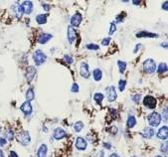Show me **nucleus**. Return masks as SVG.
Masks as SVG:
<instances>
[{"label": "nucleus", "instance_id": "c756f323", "mask_svg": "<svg viewBox=\"0 0 168 157\" xmlns=\"http://www.w3.org/2000/svg\"><path fill=\"white\" fill-rule=\"evenodd\" d=\"M125 86H126V81L125 80H120L118 82V89L120 92H123L125 89Z\"/></svg>", "mask_w": 168, "mask_h": 157}, {"label": "nucleus", "instance_id": "9b49d317", "mask_svg": "<svg viewBox=\"0 0 168 157\" xmlns=\"http://www.w3.org/2000/svg\"><path fill=\"white\" fill-rule=\"evenodd\" d=\"M80 74L81 76L85 79H88L91 77V71H90V67H88V63L83 62L81 64V68H80Z\"/></svg>", "mask_w": 168, "mask_h": 157}, {"label": "nucleus", "instance_id": "2eb2a0df", "mask_svg": "<svg viewBox=\"0 0 168 157\" xmlns=\"http://www.w3.org/2000/svg\"><path fill=\"white\" fill-rule=\"evenodd\" d=\"M167 137H168V127L167 125H164L162 127H160V129L158 130L157 138L160 140H164V141H167Z\"/></svg>", "mask_w": 168, "mask_h": 157}, {"label": "nucleus", "instance_id": "aec40b11", "mask_svg": "<svg viewBox=\"0 0 168 157\" xmlns=\"http://www.w3.org/2000/svg\"><path fill=\"white\" fill-rule=\"evenodd\" d=\"M93 78L96 82H100L103 79V71L100 69H94L93 71Z\"/></svg>", "mask_w": 168, "mask_h": 157}, {"label": "nucleus", "instance_id": "c03bdc74", "mask_svg": "<svg viewBox=\"0 0 168 157\" xmlns=\"http://www.w3.org/2000/svg\"><path fill=\"white\" fill-rule=\"evenodd\" d=\"M9 157H19V156L15 151H10V153H9Z\"/></svg>", "mask_w": 168, "mask_h": 157}, {"label": "nucleus", "instance_id": "39448f33", "mask_svg": "<svg viewBox=\"0 0 168 157\" xmlns=\"http://www.w3.org/2000/svg\"><path fill=\"white\" fill-rule=\"evenodd\" d=\"M142 101H143V105L147 108V110H154L157 105L156 98H155L154 97H152V95H146V97H144Z\"/></svg>", "mask_w": 168, "mask_h": 157}, {"label": "nucleus", "instance_id": "ddd939ff", "mask_svg": "<svg viewBox=\"0 0 168 157\" xmlns=\"http://www.w3.org/2000/svg\"><path fill=\"white\" fill-rule=\"evenodd\" d=\"M21 6H22V8H23L24 14L29 15V14L32 13L33 8H34V5H33V2L32 1H28V0H26V1L22 2Z\"/></svg>", "mask_w": 168, "mask_h": 157}, {"label": "nucleus", "instance_id": "09e8293b", "mask_svg": "<svg viewBox=\"0 0 168 157\" xmlns=\"http://www.w3.org/2000/svg\"><path fill=\"white\" fill-rule=\"evenodd\" d=\"M0 157H4V153H3L1 149H0Z\"/></svg>", "mask_w": 168, "mask_h": 157}, {"label": "nucleus", "instance_id": "bb28decb", "mask_svg": "<svg viewBox=\"0 0 168 157\" xmlns=\"http://www.w3.org/2000/svg\"><path fill=\"white\" fill-rule=\"evenodd\" d=\"M118 70H119V73L120 74H123L125 72L126 70V63L124 62V61H118Z\"/></svg>", "mask_w": 168, "mask_h": 157}, {"label": "nucleus", "instance_id": "e433bc0d", "mask_svg": "<svg viewBox=\"0 0 168 157\" xmlns=\"http://www.w3.org/2000/svg\"><path fill=\"white\" fill-rule=\"evenodd\" d=\"M7 144V139L5 137H0V146H5Z\"/></svg>", "mask_w": 168, "mask_h": 157}, {"label": "nucleus", "instance_id": "a878e982", "mask_svg": "<svg viewBox=\"0 0 168 157\" xmlns=\"http://www.w3.org/2000/svg\"><path fill=\"white\" fill-rule=\"evenodd\" d=\"M104 98V95L101 94V92H96V94L94 95V101L99 104H100L101 102H103Z\"/></svg>", "mask_w": 168, "mask_h": 157}, {"label": "nucleus", "instance_id": "473e14b6", "mask_svg": "<svg viewBox=\"0 0 168 157\" xmlns=\"http://www.w3.org/2000/svg\"><path fill=\"white\" fill-rule=\"evenodd\" d=\"M64 61L67 64H69V65H71V64H73V62H74V59L70 55H64Z\"/></svg>", "mask_w": 168, "mask_h": 157}, {"label": "nucleus", "instance_id": "20e7f679", "mask_svg": "<svg viewBox=\"0 0 168 157\" xmlns=\"http://www.w3.org/2000/svg\"><path fill=\"white\" fill-rule=\"evenodd\" d=\"M46 59H47V56L44 54L42 50H36L33 53V61L37 67L41 66L42 64L45 63Z\"/></svg>", "mask_w": 168, "mask_h": 157}, {"label": "nucleus", "instance_id": "b1692460", "mask_svg": "<svg viewBox=\"0 0 168 157\" xmlns=\"http://www.w3.org/2000/svg\"><path fill=\"white\" fill-rule=\"evenodd\" d=\"M47 17L48 15L47 14H38L36 16V22L39 25H43L47 23Z\"/></svg>", "mask_w": 168, "mask_h": 157}, {"label": "nucleus", "instance_id": "a19ab883", "mask_svg": "<svg viewBox=\"0 0 168 157\" xmlns=\"http://www.w3.org/2000/svg\"><path fill=\"white\" fill-rule=\"evenodd\" d=\"M140 48H141V44H136V46L134 50V53H137V51L140 49Z\"/></svg>", "mask_w": 168, "mask_h": 157}, {"label": "nucleus", "instance_id": "4be33fe9", "mask_svg": "<svg viewBox=\"0 0 168 157\" xmlns=\"http://www.w3.org/2000/svg\"><path fill=\"white\" fill-rule=\"evenodd\" d=\"M25 98H26V101L31 102L32 101H34V98H35V92H34L33 88H30V89H27L26 95H25Z\"/></svg>", "mask_w": 168, "mask_h": 157}, {"label": "nucleus", "instance_id": "58836bf2", "mask_svg": "<svg viewBox=\"0 0 168 157\" xmlns=\"http://www.w3.org/2000/svg\"><path fill=\"white\" fill-rule=\"evenodd\" d=\"M42 7H43L44 10L47 11V12L50 11V9H51V6H50L49 4H47V3H43V4H42Z\"/></svg>", "mask_w": 168, "mask_h": 157}, {"label": "nucleus", "instance_id": "f257e3e1", "mask_svg": "<svg viewBox=\"0 0 168 157\" xmlns=\"http://www.w3.org/2000/svg\"><path fill=\"white\" fill-rule=\"evenodd\" d=\"M147 120H148V124L150 125V127L153 128V127L159 126V124L161 123V120H162V117H161V115L158 113L153 111V113H151L148 115Z\"/></svg>", "mask_w": 168, "mask_h": 157}, {"label": "nucleus", "instance_id": "72a5a7b5", "mask_svg": "<svg viewBox=\"0 0 168 157\" xmlns=\"http://www.w3.org/2000/svg\"><path fill=\"white\" fill-rule=\"evenodd\" d=\"M116 31V25L115 22H112V23H110V27L109 34H110V35H112Z\"/></svg>", "mask_w": 168, "mask_h": 157}, {"label": "nucleus", "instance_id": "f704fd0d", "mask_svg": "<svg viewBox=\"0 0 168 157\" xmlns=\"http://www.w3.org/2000/svg\"><path fill=\"white\" fill-rule=\"evenodd\" d=\"M160 151H161V152H163L165 155H167V141L164 142V145H163V144H162V145H161V149H160Z\"/></svg>", "mask_w": 168, "mask_h": 157}, {"label": "nucleus", "instance_id": "603ef678", "mask_svg": "<svg viewBox=\"0 0 168 157\" xmlns=\"http://www.w3.org/2000/svg\"><path fill=\"white\" fill-rule=\"evenodd\" d=\"M130 157H137V156H135V155H132V156H130Z\"/></svg>", "mask_w": 168, "mask_h": 157}, {"label": "nucleus", "instance_id": "37998d69", "mask_svg": "<svg viewBox=\"0 0 168 157\" xmlns=\"http://www.w3.org/2000/svg\"><path fill=\"white\" fill-rule=\"evenodd\" d=\"M162 9H164L165 11L168 10V2H167V1H165V2H164L163 4H162Z\"/></svg>", "mask_w": 168, "mask_h": 157}, {"label": "nucleus", "instance_id": "3c124183", "mask_svg": "<svg viewBox=\"0 0 168 157\" xmlns=\"http://www.w3.org/2000/svg\"><path fill=\"white\" fill-rule=\"evenodd\" d=\"M0 133H1V125H0Z\"/></svg>", "mask_w": 168, "mask_h": 157}, {"label": "nucleus", "instance_id": "c9c22d12", "mask_svg": "<svg viewBox=\"0 0 168 157\" xmlns=\"http://www.w3.org/2000/svg\"><path fill=\"white\" fill-rule=\"evenodd\" d=\"M110 37H106L101 41V45H103V46H107V45L110 44Z\"/></svg>", "mask_w": 168, "mask_h": 157}, {"label": "nucleus", "instance_id": "dca6fc26", "mask_svg": "<svg viewBox=\"0 0 168 157\" xmlns=\"http://www.w3.org/2000/svg\"><path fill=\"white\" fill-rule=\"evenodd\" d=\"M36 73H37V71L34 67H32V66L28 67L26 70V80L28 83H31L33 81L35 76H36Z\"/></svg>", "mask_w": 168, "mask_h": 157}, {"label": "nucleus", "instance_id": "79ce46f5", "mask_svg": "<svg viewBox=\"0 0 168 157\" xmlns=\"http://www.w3.org/2000/svg\"><path fill=\"white\" fill-rule=\"evenodd\" d=\"M162 116H164V120L167 121V107L164 108V113H162Z\"/></svg>", "mask_w": 168, "mask_h": 157}, {"label": "nucleus", "instance_id": "f3484780", "mask_svg": "<svg viewBox=\"0 0 168 157\" xmlns=\"http://www.w3.org/2000/svg\"><path fill=\"white\" fill-rule=\"evenodd\" d=\"M52 38H53V36L49 33H42L39 37H38V43L44 45V44L48 43Z\"/></svg>", "mask_w": 168, "mask_h": 157}, {"label": "nucleus", "instance_id": "cd10ccee", "mask_svg": "<svg viewBox=\"0 0 168 157\" xmlns=\"http://www.w3.org/2000/svg\"><path fill=\"white\" fill-rule=\"evenodd\" d=\"M158 74H163L167 72V64L166 63H160V65L158 66V69H156Z\"/></svg>", "mask_w": 168, "mask_h": 157}, {"label": "nucleus", "instance_id": "4c0bfd02", "mask_svg": "<svg viewBox=\"0 0 168 157\" xmlns=\"http://www.w3.org/2000/svg\"><path fill=\"white\" fill-rule=\"evenodd\" d=\"M123 18H124V14H119V15H118L116 17V22H122L123 21Z\"/></svg>", "mask_w": 168, "mask_h": 157}, {"label": "nucleus", "instance_id": "c85d7f7f", "mask_svg": "<svg viewBox=\"0 0 168 157\" xmlns=\"http://www.w3.org/2000/svg\"><path fill=\"white\" fill-rule=\"evenodd\" d=\"M86 47H87L88 50H92V51H98L100 49V46L97 44H87L86 45Z\"/></svg>", "mask_w": 168, "mask_h": 157}, {"label": "nucleus", "instance_id": "7c9ffc66", "mask_svg": "<svg viewBox=\"0 0 168 157\" xmlns=\"http://www.w3.org/2000/svg\"><path fill=\"white\" fill-rule=\"evenodd\" d=\"M140 98H141V95H139V94H135V95H131V100H132V101L134 102V104H139Z\"/></svg>", "mask_w": 168, "mask_h": 157}, {"label": "nucleus", "instance_id": "1a4fd4ad", "mask_svg": "<svg viewBox=\"0 0 168 157\" xmlns=\"http://www.w3.org/2000/svg\"><path fill=\"white\" fill-rule=\"evenodd\" d=\"M67 136H68L67 132L63 128H61V127H57V128H55L53 131V138L56 140H62L66 138Z\"/></svg>", "mask_w": 168, "mask_h": 157}, {"label": "nucleus", "instance_id": "423d86ee", "mask_svg": "<svg viewBox=\"0 0 168 157\" xmlns=\"http://www.w3.org/2000/svg\"><path fill=\"white\" fill-rule=\"evenodd\" d=\"M106 92L107 101L112 102V101H115L116 100V98H118V92H116V86H107V88L106 89Z\"/></svg>", "mask_w": 168, "mask_h": 157}, {"label": "nucleus", "instance_id": "f03ea898", "mask_svg": "<svg viewBox=\"0 0 168 157\" xmlns=\"http://www.w3.org/2000/svg\"><path fill=\"white\" fill-rule=\"evenodd\" d=\"M17 141L23 146H28L31 143V136L28 131H20L16 135Z\"/></svg>", "mask_w": 168, "mask_h": 157}, {"label": "nucleus", "instance_id": "de8ad7c7", "mask_svg": "<svg viewBox=\"0 0 168 157\" xmlns=\"http://www.w3.org/2000/svg\"><path fill=\"white\" fill-rule=\"evenodd\" d=\"M132 4H134V5H138V4H140V1H132Z\"/></svg>", "mask_w": 168, "mask_h": 157}, {"label": "nucleus", "instance_id": "8fccbe9b", "mask_svg": "<svg viewBox=\"0 0 168 157\" xmlns=\"http://www.w3.org/2000/svg\"><path fill=\"white\" fill-rule=\"evenodd\" d=\"M155 157H163V156H161V155H155Z\"/></svg>", "mask_w": 168, "mask_h": 157}, {"label": "nucleus", "instance_id": "393cba45", "mask_svg": "<svg viewBox=\"0 0 168 157\" xmlns=\"http://www.w3.org/2000/svg\"><path fill=\"white\" fill-rule=\"evenodd\" d=\"M84 122H82V121H77V122H75L74 124V130L76 133H80L82 130L84 129Z\"/></svg>", "mask_w": 168, "mask_h": 157}, {"label": "nucleus", "instance_id": "49530a36", "mask_svg": "<svg viewBox=\"0 0 168 157\" xmlns=\"http://www.w3.org/2000/svg\"><path fill=\"white\" fill-rule=\"evenodd\" d=\"M109 157H120L118 154H116V153H112V154H110Z\"/></svg>", "mask_w": 168, "mask_h": 157}, {"label": "nucleus", "instance_id": "5701e85b", "mask_svg": "<svg viewBox=\"0 0 168 157\" xmlns=\"http://www.w3.org/2000/svg\"><path fill=\"white\" fill-rule=\"evenodd\" d=\"M4 137H5L6 139H7V141H12V140L14 139V131H13V129L10 128V127L6 128Z\"/></svg>", "mask_w": 168, "mask_h": 157}, {"label": "nucleus", "instance_id": "2f4dec72", "mask_svg": "<svg viewBox=\"0 0 168 157\" xmlns=\"http://www.w3.org/2000/svg\"><path fill=\"white\" fill-rule=\"evenodd\" d=\"M79 91H80V88H79V85L77 84V83H74V84L72 85L71 92H73V94H77V92H79Z\"/></svg>", "mask_w": 168, "mask_h": 157}, {"label": "nucleus", "instance_id": "4468645a", "mask_svg": "<svg viewBox=\"0 0 168 157\" xmlns=\"http://www.w3.org/2000/svg\"><path fill=\"white\" fill-rule=\"evenodd\" d=\"M154 134H155V131L150 126L144 127L143 130H142V132H141V135L144 139H151L152 137L154 136Z\"/></svg>", "mask_w": 168, "mask_h": 157}, {"label": "nucleus", "instance_id": "ea45409f", "mask_svg": "<svg viewBox=\"0 0 168 157\" xmlns=\"http://www.w3.org/2000/svg\"><path fill=\"white\" fill-rule=\"evenodd\" d=\"M103 146H104V148H106V149H110V148H112V144H110V142H104Z\"/></svg>", "mask_w": 168, "mask_h": 157}, {"label": "nucleus", "instance_id": "6e6552de", "mask_svg": "<svg viewBox=\"0 0 168 157\" xmlns=\"http://www.w3.org/2000/svg\"><path fill=\"white\" fill-rule=\"evenodd\" d=\"M75 147L78 150H80V151H84V150L87 149V147H88L87 140H86L84 137H81V136L77 137L75 140Z\"/></svg>", "mask_w": 168, "mask_h": 157}, {"label": "nucleus", "instance_id": "a18cd8bd", "mask_svg": "<svg viewBox=\"0 0 168 157\" xmlns=\"http://www.w3.org/2000/svg\"><path fill=\"white\" fill-rule=\"evenodd\" d=\"M99 156H100V157H104V150H101V151H100Z\"/></svg>", "mask_w": 168, "mask_h": 157}, {"label": "nucleus", "instance_id": "6ab92c4d", "mask_svg": "<svg viewBox=\"0 0 168 157\" xmlns=\"http://www.w3.org/2000/svg\"><path fill=\"white\" fill-rule=\"evenodd\" d=\"M136 37L137 38H156V37H158V35L155 33H150V32L141 31L136 34Z\"/></svg>", "mask_w": 168, "mask_h": 157}, {"label": "nucleus", "instance_id": "7ed1b4c3", "mask_svg": "<svg viewBox=\"0 0 168 157\" xmlns=\"http://www.w3.org/2000/svg\"><path fill=\"white\" fill-rule=\"evenodd\" d=\"M142 68H143V71L146 73V74H151L155 73L156 71L157 67H156V63H155V61L153 59H146L142 64Z\"/></svg>", "mask_w": 168, "mask_h": 157}, {"label": "nucleus", "instance_id": "0eeeda50", "mask_svg": "<svg viewBox=\"0 0 168 157\" xmlns=\"http://www.w3.org/2000/svg\"><path fill=\"white\" fill-rule=\"evenodd\" d=\"M82 21H83V15H82L80 12H76L71 17V25L70 26H72L73 28H76V27H79L82 23Z\"/></svg>", "mask_w": 168, "mask_h": 157}, {"label": "nucleus", "instance_id": "a211bd4d", "mask_svg": "<svg viewBox=\"0 0 168 157\" xmlns=\"http://www.w3.org/2000/svg\"><path fill=\"white\" fill-rule=\"evenodd\" d=\"M47 154H48V146H47V144H41L37 150V157H47Z\"/></svg>", "mask_w": 168, "mask_h": 157}, {"label": "nucleus", "instance_id": "412c9836", "mask_svg": "<svg viewBox=\"0 0 168 157\" xmlns=\"http://www.w3.org/2000/svg\"><path fill=\"white\" fill-rule=\"evenodd\" d=\"M126 125L128 128H134L136 125V118L134 115H128V119H126Z\"/></svg>", "mask_w": 168, "mask_h": 157}, {"label": "nucleus", "instance_id": "9d476101", "mask_svg": "<svg viewBox=\"0 0 168 157\" xmlns=\"http://www.w3.org/2000/svg\"><path fill=\"white\" fill-rule=\"evenodd\" d=\"M20 110L24 113L25 116H29V115L32 113V111H33V107H32L31 102H29V101L23 102V104H21V107H20Z\"/></svg>", "mask_w": 168, "mask_h": 157}, {"label": "nucleus", "instance_id": "f8f14e48", "mask_svg": "<svg viewBox=\"0 0 168 157\" xmlns=\"http://www.w3.org/2000/svg\"><path fill=\"white\" fill-rule=\"evenodd\" d=\"M67 39L70 44H73L75 42V40L77 39V32L76 29L73 28L72 26H68L67 29Z\"/></svg>", "mask_w": 168, "mask_h": 157}]
</instances>
